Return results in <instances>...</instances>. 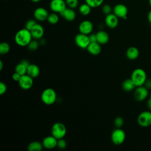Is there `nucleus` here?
I'll return each mask as SVG.
<instances>
[{
    "label": "nucleus",
    "mask_w": 151,
    "mask_h": 151,
    "mask_svg": "<svg viewBox=\"0 0 151 151\" xmlns=\"http://www.w3.org/2000/svg\"><path fill=\"white\" fill-rule=\"evenodd\" d=\"M37 40H35V39L34 40H31V42L28 44L27 47L29 50L34 51H35L38 48L39 43Z\"/></svg>",
    "instance_id": "obj_29"
},
{
    "label": "nucleus",
    "mask_w": 151,
    "mask_h": 151,
    "mask_svg": "<svg viewBox=\"0 0 151 151\" xmlns=\"http://www.w3.org/2000/svg\"><path fill=\"white\" fill-rule=\"evenodd\" d=\"M126 55L129 59L135 60L139 57V51L135 47H130L127 50L126 52Z\"/></svg>",
    "instance_id": "obj_21"
},
{
    "label": "nucleus",
    "mask_w": 151,
    "mask_h": 151,
    "mask_svg": "<svg viewBox=\"0 0 151 151\" xmlns=\"http://www.w3.org/2000/svg\"><path fill=\"white\" fill-rule=\"evenodd\" d=\"M6 90H7V87L6 84L3 82H1L0 83V94L1 95L4 94L6 92Z\"/></svg>",
    "instance_id": "obj_35"
},
{
    "label": "nucleus",
    "mask_w": 151,
    "mask_h": 151,
    "mask_svg": "<svg viewBox=\"0 0 151 151\" xmlns=\"http://www.w3.org/2000/svg\"><path fill=\"white\" fill-rule=\"evenodd\" d=\"M15 71V72H17V73L19 74L21 76H23L27 74V67L23 64L22 63H20L16 65Z\"/></svg>",
    "instance_id": "obj_25"
},
{
    "label": "nucleus",
    "mask_w": 151,
    "mask_h": 151,
    "mask_svg": "<svg viewBox=\"0 0 151 151\" xmlns=\"http://www.w3.org/2000/svg\"><path fill=\"white\" fill-rule=\"evenodd\" d=\"M126 138V134L120 128L115 129L111 133V142L117 145L122 144Z\"/></svg>",
    "instance_id": "obj_5"
},
{
    "label": "nucleus",
    "mask_w": 151,
    "mask_h": 151,
    "mask_svg": "<svg viewBox=\"0 0 151 151\" xmlns=\"http://www.w3.org/2000/svg\"><path fill=\"white\" fill-rule=\"evenodd\" d=\"M40 68L38 65L34 64H30L27 67V74L32 78L38 77L40 74Z\"/></svg>",
    "instance_id": "obj_19"
},
{
    "label": "nucleus",
    "mask_w": 151,
    "mask_h": 151,
    "mask_svg": "<svg viewBox=\"0 0 151 151\" xmlns=\"http://www.w3.org/2000/svg\"><path fill=\"white\" fill-rule=\"evenodd\" d=\"M150 98H151V93H150Z\"/></svg>",
    "instance_id": "obj_45"
},
{
    "label": "nucleus",
    "mask_w": 151,
    "mask_h": 151,
    "mask_svg": "<svg viewBox=\"0 0 151 151\" xmlns=\"http://www.w3.org/2000/svg\"><path fill=\"white\" fill-rule=\"evenodd\" d=\"M57 146L61 149H64L67 146V142L66 141L63 139L61 138L59 139H57Z\"/></svg>",
    "instance_id": "obj_31"
},
{
    "label": "nucleus",
    "mask_w": 151,
    "mask_h": 151,
    "mask_svg": "<svg viewBox=\"0 0 151 151\" xmlns=\"http://www.w3.org/2000/svg\"><path fill=\"white\" fill-rule=\"evenodd\" d=\"M128 12L127 8L126 5L119 4L114 6L113 8V14H114L118 18L126 19Z\"/></svg>",
    "instance_id": "obj_11"
},
{
    "label": "nucleus",
    "mask_w": 151,
    "mask_h": 151,
    "mask_svg": "<svg viewBox=\"0 0 151 151\" xmlns=\"http://www.w3.org/2000/svg\"><path fill=\"white\" fill-rule=\"evenodd\" d=\"M130 78L136 87L143 86L147 80L146 73L145 71L142 68H136L133 71Z\"/></svg>",
    "instance_id": "obj_2"
},
{
    "label": "nucleus",
    "mask_w": 151,
    "mask_h": 151,
    "mask_svg": "<svg viewBox=\"0 0 151 151\" xmlns=\"http://www.w3.org/2000/svg\"><path fill=\"white\" fill-rule=\"evenodd\" d=\"M103 1L104 0H86V2L91 8H97L100 6Z\"/></svg>",
    "instance_id": "obj_28"
},
{
    "label": "nucleus",
    "mask_w": 151,
    "mask_h": 151,
    "mask_svg": "<svg viewBox=\"0 0 151 151\" xmlns=\"http://www.w3.org/2000/svg\"><path fill=\"white\" fill-rule=\"evenodd\" d=\"M21 63H22L23 64H24L25 66H27V67L29 65V64H30V63H29V61H28V60H22L21 61Z\"/></svg>",
    "instance_id": "obj_39"
},
{
    "label": "nucleus",
    "mask_w": 151,
    "mask_h": 151,
    "mask_svg": "<svg viewBox=\"0 0 151 151\" xmlns=\"http://www.w3.org/2000/svg\"><path fill=\"white\" fill-rule=\"evenodd\" d=\"M97 42L100 44H105L109 40V34L104 31H99L96 33Z\"/></svg>",
    "instance_id": "obj_20"
},
{
    "label": "nucleus",
    "mask_w": 151,
    "mask_h": 151,
    "mask_svg": "<svg viewBox=\"0 0 151 151\" xmlns=\"http://www.w3.org/2000/svg\"><path fill=\"white\" fill-rule=\"evenodd\" d=\"M42 143L38 141H33L28 145V150L29 151H40L42 150Z\"/></svg>",
    "instance_id": "obj_23"
},
{
    "label": "nucleus",
    "mask_w": 151,
    "mask_h": 151,
    "mask_svg": "<svg viewBox=\"0 0 151 151\" xmlns=\"http://www.w3.org/2000/svg\"><path fill=\"white\" fill-rule=\"evenodd\" d=\"M18 83L21 88L23 90H29L33 86V78L27 74H24L21 76Z\"/></svg>",
    "instance_id": "obj_10"
},
{
    "label": "nucleus",
    "mask_w": 151,
    "mask_h": 151,
    "mask_svg": "<svg viewBox=\"0 0 151 151\" xmlns=\"http://www.w3.org/2000/svg\"><path fill=\"white\" fill-rule=\"evenodd\" d=\"M66 5L65 1L64 0H51L50 8L54 12L60 14L67 8Z\"/></svg>",
    "instance_id": "obj_8"
},
{
    "label": "nucleus",
    "mask_w": 151,
    "mask_h": 151,
    "mask_svg": "<svg viewBox=\"0 0 151 151\" xmlns=\"http://www.w3.org/2000/svg\"><path fill=\"white\" fill-rule=\"evenodd\" d=\"M147 106L150 111H151V98H149V100L147 101Z\"/></svg>",
    "instance_id": "obj_40"
},
{
    "label": "nucleus",
    "mask_w": 151,
    "mask_h": 151,
    "mask_svg": "<svg viewBox=\"0 0 151 151\" xmlns=\"http://www.w3.org/2000/svg\"><path fill=\"white\" fill-rule=\"evenodd\" d=\"M111 11H112L111 7L109 4H105L102 6V11L106 15H108L109 14H111Z\"/></svg>",
    "instance_id": "obj_34"
},
{
    "label": "nucleus",
    "mask_w": 151,
    "mask_h": 151,
    "mask_svg": "<svg viewBox=\"0 0 151 151\" xmlns=\"http://www.w3.org/2000/svg\"><path fill=\"white\" fill-rule=\"evenodd\" d=\"M37 24V22H35V20L34 19H29L27 21L26 24H25V28H27L28 30H31L32 29V28Z\"/></svg>",
    "instance_id": "obj_33"
},
{
    "label": "nucleus",
    "mask_w": 151,
    "mask_h": 151,
    "mask_svg": "<svg viewBox=\"0 0 151 151\" xmlns=\"http://www.w3.org/2000/svg\"><path fill=\"white\" fill-rule=\"evenodd\" d=\"M75 42L78 47L82 49H87L90 43L88 35L82 33H80L75 37Z\"/></svg>",
    "instance_id": "obj_7"
},
{
    "label": "nucleus",
    "mask_w": 151,
    "mask_h": 151,
    "mask_svg": "<svg viewBox=\"0 0 151 151\" xmlns=\"http://www.w3.org/2000/svg\"><path fill=\"white\" fill-rule=\"evenodd\" d=\"M48 15V11L42 7L37 8L34 12V18L39 21H44L47 19Z\"/></svg>",
    "instance_id": "obj_14"
},
{
    "label": "nucleus",
    "mask_w": 151,
    "mask_h": 151,
    "mask_svg": "<svg viewBox=\"0 0 151 151\" xmlns=\"http://www.w3.org/2000/svg\"><path fill=\"white\" fill-rule=\"evenodd\" d=\"M105 23L108 27L110 28H114L118 25L119 24L118 17L114 14L111 13L106 15L105 18Z\"/></svg>",
    "instance_id": "obj_15"
},
{
    "label": "nucleus",
    "mask_w": 151,
    "mask_h": 151,
    "mask_svg": "<svg viewBox=\"0 0 151 151\" xmlns=\"http://www.w3.org/2000/svg\"><path fill=\"white\" fill-rule=\"evenodd\" d=\"M87 51L92 55H98L101 52V46L100 44H99L97 42H91L88 45V46L87 48Z\"/></svg>",
    "instance_id": "obj_18"
},
{
    "label": "nucleus",
    "mask_w": 151,
    "mask_h": 151,
    "mask_svg": "<svg viewBox=\"0 0 151 151\" xmlns=\"http://www.w3.org/2000/svg\"><path fill=\"white\" fill-rule=\"evenodd\" d=\"M93 25L91 21L88 20H84L82 21L79 26H78V29L80 33L89 35L93 31Z\"/></svg>",
    "instance_id": "obj_12"
},
{
    "label": "nucleus",
    "mask_w": 151,
    "mask_h": 151,
    "mask_svg": "<svg viewBox=\"0 0 151 151\" xmlns=\"http://www.w3.org/2000/svg\"><path fill=\"white\" fill-rule=\"evenodd\" d=\"M41 99L44 104L47 105H51L55 101L57 94L54 89L51 88H47L42 91Z\"/></svg>",
    "instance_id": "obj_3"
},
{
    "label": "nucleus",
    "mask_w": 151,
    "mask_h": 151,
    "mask_svg": "<svg viewBox=\"0 0 151 151\" xmlns=\"http://www.w3.org/2000/svg\"><path fill=\"white\" fill-rule=\"evenodd\" d=\"M123 119L121 117H117L114 121V125L117 127V128H120L123 125Z\"/></svg>",
    "instance_id": "obj_32"
},
{
    "label": "nucleus",
    "mask_w": 151,
    "mask_h": 151,
    "mask_svg": "<svg viewBox=\"0 0 151 151\" xmlns=\"http://www.w3.org/2000/svg\"><path fill=\"white\" fill-rule=\"evenodd\" d=\"M47 21L51 24H55L59 21V17L55 12L51 13L48 15Z\"/></svg>",
    "instance_id": "obj_26"
},
{
    "label": "nucleus",
    "mask_w": 151,
    "mask_h": 151,
    "mask_svg": "<svg viewBox=\"0 0 151 151\" xmlns=\"http://www.w3.org/2000/svg\"><path fill=\"white\" fill-rule=\"evenodd\" d=\"M67 132V129L64 124L61 122L54 123L51 128V134L56 139L63 138Z\"/></svg>",
    "instance_id": "obj_4"
},
{
    "label": "nucleus",
    "mask_w": 151,
    "mask_h": 151,
    "mask_svg": "<svg viewBox=\"0 0 151 151\" xmlns=\"http://www.w3.org/2000/svg\"><path fill=\"white\" fill-rule=\"evenodd\" d=\"M21 77V76L19 74L17 73V72H15V73L12 74V79H13L14 81H18V82L19 80H20Z\"/></svg>",
    "instance_id": "obj_37"
},
{
    "label": "nucleus",
    "mask_w": 151,
    "mask_h": 151,
    "mask_svg": "<svg viewBox=\"0 0 151 151\" xmlns=\"http://www.w3.org/2000/svg\"><path fill=\"white\" fill-rule=\"evenodd\" d=\"M31 1H32L33 2H38L39 1H40L41 0H31Z\"/></svg>",
    "instance_id": "obj_43"
},
{
    "label": "nucleus",
    "mask_w": 151,
    "mask_h": 151,
    "mask_svg": "<svg viewBox=\"0 0 151 151\" xmlns=\"http://www.w3.org/2000/svg\"><path fill=\"white\" fill-rule=\"evenodd\" d=\"M144 85L147 89L151 88V79H147Z\"/></svg>",
    "instance_id": "obj_38"
},
{
    "label": "nucleus",
    "mask_w": 151,
    "mask_h": 151,
    "mask_svg": "<svg viewBox=\"0 0 151 151\" xmlns=\"http://www.w3.org/2000/svg\"><path fill=\"white\" fill-rule=\"evenodd\" d=\"M138 124L143 127L151 125V111H145L139 114L137 117Z\"/></svg>",
    "instance_id": "obj_6"
},
{
    "label": "nucleus",
    "mask_w": 151,
    "mask_h": 151,
    "mask_svg": "<svg viewBox=\"0 0 151 151\" xmlns=\"http://www.w3.org/2000/svg\"><path fill=\"white\" fill-rule=\"evenodd\" d=\"M147 19H148V21H149V23L151 24V10H150L149 12H148V14H147Z\"/></svg>",
    "instance_id": "obj_41"
},
{
    "label": "nucleus",
    "mask_w": 151,
    "mask_h": 151,
    "mask_svg": "<svg viewBox=\"0 0 151 151\" xmlns=\"http://www.w3.org/2000/svg\"><path fill=\"white\" fill-rule=\"evenodd\" d=\"M30 32L31 33L32 38L35 40H40L43 37L44 30L41 25L37 23L30 30Z\"/></svg>",
    "instance_id": "obj_13"
},
{
    "label": "nucleus",
    "mask_w": 151,
    "mask_h": 151,
    "mask_svg": "<svg viewBox=\"0 0 151 151\" xmlns=\"http://www.w3.org/2000/svg\"><path fill=\"white\" fill-rule=\"evenodd\" d=\"M10 50V45L7 42H1L0 44V53L1 54H6Z\"/></svg>",
    "instance_id": "obj_27"
},
{
    "label": "nucleus",
    "mask_w": 151,
    "mask_h": 151,
    "mask_svg": "<svg viewBox=\"0 0 151 151\" xmlns=\"http://www.w3.org/2000/svg\"><path fill=\"white\" fill-rule=\"evenodd\" d=\"M88 35V38L90 40V43L91 42H97V35L96 34H90Z\"/></svg>",
    "instance_id": "obj_36"
},
{
    "label": "nucleus",
    "mask_w": 151,
    "mask_h": 151,
    "mask_svg": "<svg viewBox=\"0 0 151 151\" xmlns=\"http://www.w3.org/2000/svg\"><path fill=\"white\" fill-rule=\"evenodd\" d=\"M67 5L71 8H75L78 5V0H65Z\"/></svg>",
    "instance_id": "obj_30"
},
{
    "label": "nucleus",
    "mask_w": 151,
    "mask_h": 151,
    "mask_svg": "<svg viewBox=\"0 0 151 151\" xmlns=\"http://www.w3.org/2000/svg\"><path fill=\"white\" fill-rule=\"evenodd\" d=\"M136 86L131 78L125 80L122 83V88L125 91H131Z\"/></svg>",
    "instance_id": "obj_22"
},
{
    "label": "nucleus",
    "mask_w": 151,
    "mask_h": 151,
    "mask_svg": "<svg viewBox=\"0 0 151 151\" xmlns=\"http://www.w3.org/2000/svg\"><path fill=\"white\" fill-rule=\"evenodd\" d=\"M60 15L65 20L68 21H72L74 20L76 17L75 11L73 8H66L63 12L60 13Z\"/></svg>",
    "instance_id": "obj_17"
},
{
    "label": "nucleus",
    "mask_w": 151,
    "mask_h": 151,
    "mask_svg": "<svg viewBox=\"0 0 151 151\" xmlns=\"http://www.w3.org/2000/svg\"><path fill=\"white\" fill-rule=\"evenodd\" d=\"M57 139L52 135L45 137L42 141V145L46 149H51L57 146Z\"/></svg>",
    "instance_id": "obj_16"
},
{
    "label": "nucleus",
    "mask_w": 151,
    "mask_h": 151,
    "mask_svg": "<svg viewBox=\"0 0 151 151\" xmlns=\"http://www.w3.org/2000/svg\"><path fill=\"white\" fill-rule=\"evenodd\" d=\"M91 8V7L86 2L85 4H83L80 6L79 12L83 15H87L90 13Z\"/></svg>",
    "instance_id": "obj_24"
},
{
    "label": "nucleus",
    "mask_w": 151,
    "mask_h": 151,
    "mask_svg": "<svg viewBox=\"0 0 151 151\" xmlns=\"http://www.w3.org/2000/svg\"><path fill=\"white\" fill-rule=\"evenodd\" d=\"M32 37L29 30L22 28L19 30L15 35V41L19 46H27L32 40Z\"/></svg>",
    "instance_id": "obj_1"
},
{
    "label": "nucleus",
    "mask_w": 151,
    "mask_h": 151,
    "mask_svg": "<svg viewBox=\"0 0 151 151\" xmlns=\"http://www.w3.org/2000/svg\"><path fill=\"white\" fill-rule=\"evenodd\" d=\"M3 67V63L2 61H0V70H2Z\"/></svg>",
    "instance_id": "obj_42"
},
{
    "label": "nucleus",
    "mask_w": 151,
    "mask_h": 151,
    "mask_svg": "<svg viewBox=\"0 0 151 151\" xmlns=\"http://www.w3.org/2000/svg\"><path fill=\"white\" fill-rule=\"evenodd\" d=\"M149 5L151 6V0H149Z\"/></svg>",
    "instance_id": "obj_44"
},
{
    "label": "nucleus",
    "mask_w": 151,
    "mask_h": 151,
    "mask_svg": "<svg viewBox=\"0 0 151 151\" xmlns=\"http://www.w3.org/2000/svg\"><path fill=\"white\" fill-rule=\"evenodd\" d=\"M136 87L137 88L134 91V98L138 101H142L147 97L149 94V89L143 86Z\"/></svg>",
    "instance_id": "obj_9"
}]
</instances>
